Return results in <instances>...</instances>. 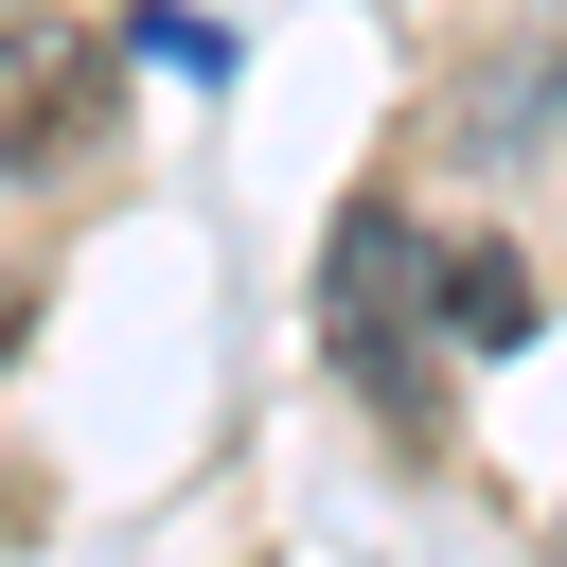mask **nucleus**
<instances>
[{"label": "nucleus", "mask_w": 567, "mask_h": 567, "mask_svg": "<svg viewBox=\"0 0 567 567\" xmlns=\"http://www.w3.org/2000/svg\"><path fill=\"white\" fill-rule=\"evenodd\" d=\"M0 354H18V284H0Z\"/></svg>", "instance_id": "obj_5"}, {"label": "nucleus", "mask_w": 567, "mask_h": 567, "mask_svg": "<svg viewBox=\"0 0 567 567\" xmlns=\"http://www.w3.org/2000/svg\"><path fill=\"white\" fill-rule=\"evenodd\" d=\"M532 319H549V301H532L514 248H443V337H461V354H514Z\"/></svg>", "instance_id": "obj_3"}, {"label": "nucleus", "mask_w": 567, "mask_h": 567, "mask_svg": "<svg viewBox=\"0 0 567 567\" xmlns=\"http://www.w3.org/2000/svg\"><path fill=\"white\" fill-rule=\"evenodd\" d=\"M319 337H337V372L372 390V425H390V443H425V425H443V372H425V337H443V248H408V213H337Z\"/></svg>", "instance_id": "obj_1"}, {"label": "nucleus", "mask_w": 567, "mask_h": 567, "mask_svg": "<svg viewBox=\"0 0 567 567\" xmlns=\"http://www.w3.org/2000/svg\"><path fill=\"white\" fill-rule=\"evenodd\" d=\"M124 124V53L53 0H0V177H71Z\"/></svg>", "instance_id": "obj_2"}, {"label": "nucleus", "mask_w": 567, "mask_h": 567, "mask_svg": "<svg viewBox=\"0 0 567 567\" xmlns=\"http://www.w3.org/2000/svg\"><path fill=\"white\" fill-rule=\"evenodd\" d=\"M549 124H567V35H549V53H514V71L478 89V142H549Z\"/></svg>", "instance_id": "obj_4"}]
</instances>
